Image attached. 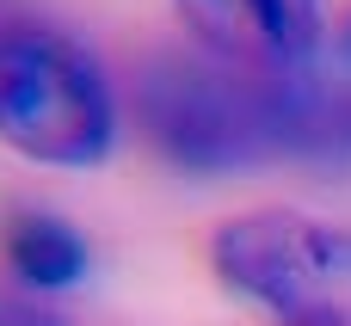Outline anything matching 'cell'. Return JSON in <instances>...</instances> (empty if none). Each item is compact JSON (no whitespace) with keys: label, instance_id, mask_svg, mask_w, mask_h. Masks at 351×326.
<instances>
[{"label":"cell","instance_id":"obj_3","mask_svg":"<svg viewBox=\"0 0 351 326\" xmlns=\"http://www.w3.org/2000/svg\"><path fill=\"white\" fill-rule=\"evenodd\" d=\"M197 49L259 68V74H290L308 68V55L327 37V6L321 0H173Z\"/></svg>","mask_w":351,"mask_h":326},{"label":"cell","instance_id":"obj_2","mask_svg":"<svg viewBox=\"0 0 351 326\" xmlns=\"http://www.w3.org/2000/svg\"><path fill=\"white\" fill-rule=\"evenodd\" d=\"M216 277L284 326H339L351 314V234L302 210H253L216 228Z\"/></svg>","mask_w":351,"mask_h":326},{"label":"cell","instance_id":"obj_1","mask_svg":"<svg viewBox=\"0 0 351 326\" xmlns=\"http://www.w3.org/2000/svg\"><path fill=\"white\" fill-rule=\"evenodd\" d=\"M0 142L37 166H99L117 142V99L105 68L56 25H0Z\"/></svg>","mask_w":351,"mask_h":326},{"label":"cell","instance_id":"obj_5","mask_svg":"<svg viewBox=\"0 0 351 326\" xmlns=\"http://www.w3.org/2000/svg\"><path fill=\"white\" fill-rule=\"evenodd\" d=\"M0 326H62L49 308L37 302H19V296H0Z\"/></svg>","mask_w":351,"mask_h":326},{"label":"cell","instance_id":"obj_4","mask_svg":"<svg viewBox=\"0 0 351 326\" xmlns=\"http://www.w3.org/2000/svg\"><path fill=\"white\" fill-rule=\"evenodd\" d=\"M0 247H6L12 277H19L25 290H37V296L74 290V284L86 277V240H80L62 216H49V210H19V216H6Z\"/></svg>","mask_w":351,"mask_h":326},{"label":"cell","instance_id":"obj_6","mask_svg":"<svg viewBox=\"0 0 351 326\" xmlns=\"http://www.w3.org/2000/svg\"><path fill=\"white\" fill-rule=\"evenodd\" d=\"M333 80L351 86V6L339 12V25H333Z\"/></svg>","mask_w":351,"mask_h":326}]
</instances>
